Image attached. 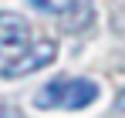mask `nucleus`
<instances>
[{
  "instance_id": "3",
  "label": "nucleus",
  "mask_w": 125,
  "mask_h": 118,
  "mask_svg": "<svg viewBox=\"0 0 125 118\" xmlns=\"http://www.w3.org/2000/svg\"><path fill=\"white\" fill-rule=\"evenodd\" d=\"M31 37L24 17L17 14H0V54H10V51H24V44Z\"/></svg>"
},
{
  "instance_id": "5",
  "label": "nucleus",
  "mask_w": 125,
  "mask_h": 118,
  "mask_svg": "<svg viewBox=\"0 0 125 118\" xmlns=\"http://www.w3.org/2000/svg\"><path fill=\"white\" fill-rule=\"evenodd\" d=\"M0 118H17V115H14L10 108H3V105H0Z\"/></svg>"
},
{
  "instance_id": "2",
  "label": "nucleus",
  "mask_w": 125,
  "mask_h": 118,
  "mask_svg": "<svg viewBox=\"0 0 125 118\" xmlns=\"http://www.w3.org/2000/svg\"><path fill=\"white\" fill-rule=\"evenodd\" d=\"M54 54H58V51H54V44H47V40L34 44V47H24V51H17L14 61H7V64L0 68V78H24V74L44 68V64H51Z\"/></svg>"
},
{
  "instance_id": "4",
  "label": "nucleus",
  "mask_w": 125,
  "mask_h": 118,
  "mask_svg": "<svg viewBox=\"0 0 125 118\" xmlns=\"http://www.w3.org/2000/svg\"><path fill=\"white\" fill-rule=\"evenodd\" d=\"M31 7H37V10H44V14H64L74 0H27Z\"/></svg>"
},
{
  "instance_id": "1",
  "label": "nucleus",
  "mask_w": 125,
  "mask_h": 118,
  "mask_svg": "<svg viewBox=\"0 0 125 118\" xmlns=\"http://www.w3.org/2000/svg\"><path fill=\"white\" fill-rule=\"evenodd\" d=\"M95 101H98V84L91 78H54V81H47L37 91L34 105L41 111H51V108L81 111V108L95 105Z\"/></svg>"
}]
</instances>
